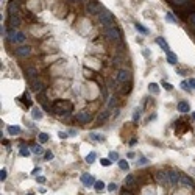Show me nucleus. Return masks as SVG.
Segmentation results:
<instances>
[{
	"instance_id": "58836bf2",
	"label": "nucleus",
	"mask_w": 195,
	"mask_h": 195,
	"mask_svg": "<svg viewBox=\"0 0 195 195\" xmlns=\"http://www.w3.org/2000/svg\"><path fill=\"white\" fill-rule=\"evenodd\" d=\"M173 5H184V3H187L189 0H170Z\"/></svg>"
},
{
	"instance_id": "a878e982",
	"label": "nucleus",
	"mask_w": 195,
	"mask_h": 195,
	"mask_svg": "<svg viewBox=\"0 0 195 195\" xmlns=\"http://www.w3.org/2000/svg\"><path fill=\"white\" fill-rule=\"evenodd\" d=\"M31 150H33L34 155H42V153H44V148L41 147V145H33Z\"/></svg>"
},
{
	"instance_id": "f8f14e48",
	"label": "nucleus",
	"mask_w": 195,
	"mask_h": 195,
	"mask_svg": "<svg viewBox=\"0 0 195 195\" xmlns=\"http://www.w3.org/2000/svg\"><path fill=\"white\" fill-rule=\"evenodd\" d=\"M169 177H170V183H172V186L179 184V173H177L175 170H172V172H169Z\"/></svg>"
},
{
	"instance_id": "4468645a",
	"label": "nucleus",
	"mask_w": 195,
	"mask_h": 195,
	"mask_svg": "<svg viewBox=\"0 0 195 195\" xmlns=\"http://www.w3.org/2000/svg\"><path fill=\"white\" fill-rule=\"evenodd\" d=\"M177 108H178L179 112H189V111H190V106H189V103H187V102H179Z\"/></svg>"
},
{
	"instance_id": "09e8293b",
	"label": "nucleus",
	"mask_w": 195,
	"mask_h": 195,
	"mask_svg": "<svg viewBox=\"0 0 195 195\" xmlns=\"http://www.w3.org/2000/svg\"><path fill=\"white\" fill-rule=\"evenodd\" d=\"M189 173H190V175H194V177H195V167H190V169H189Z\"/></svg>"
},
{
	"instance_id": "c9c22d12",
	"label": "nucleus",
	"mask_w": 195,
	"mask_h": 195,
	"mask_svg": "<svg viewBox=\"0 0 195 195\" xmlns=\"http://www.w3.org/2000/svg\"><path fill=\"white\" fill-rule=\"evenodd\" d=\"M166 20H169V22H172V24H177V20H175V17L172 16L170 13H167L166 14Z\"/></svg>"
},
{
	"instance_id": "9d476101",
	"label": "nucleus",
	"mask_w": 195,
	"mask_h": 195,
	"mask_svg": "<svg viewBox=\"0 0 195 195\" xmlns=\"http://www.w3.org/2000/svg\"><path fill=\"white\" fill-rule=\"evenodd\" d=\"M76 120L81 122V123H87V122L91 120V114L87 112V111H81V112L76 114Z\"/></svg>"
},
{
	"instance_id": "bb28decb",
	"label": "nucleus",
	"mask_w": 195,
	"mask_h": 195,
	"mask_svg": "<svg viewBox=\"0 0 195 195\" xmlns=\"http://www.w3.org/2000/svg\"><path fill=\"white\" fill-rule=\"evenodd\" d=\"M8 133H10L11 136L19 134V133H20V128H19V127H8Z\"/></svg>"
},
{
	"instance_id": "cd10ccee",
	"label": "nucleus",
	"mask_w": 195,
	"mask_h": 195,
	"mask_svg": "<svg viewBox=\"0 0 195 195\" xmlns=\"http://www.w3.org/2000/svg\"><path fill=\"white\" fill-rule=\"evenodd\" d=\"M119 167L122 170H128V161H125V159H119Z\"/></svg>"
},
{
	"instance_id": "f3484780",
	"label": "nucleus",
	"mask_w": 195,
	"mask_h": 195,
	"mask_svg": "<svg viewBox=\"0 0 195 195\" xmlns=\"http://www.w3.org/2000/svg\"><path fill=\"white\" fill-rule=\"evenodd\" d=\"M156 42H158V45H159V47H161V48H162V50H164V52H169V50H170L169 44H167V42H166V41H164V39H162V38H156Z\"/></svg>"
},
{
	"instance_id": "7ed1b4c3",
	"label": "nucleus",
	"mask_w": 195,
	"mask_h": 195,
	"mask_svg": "<svg viewBox=\"0 0 195 195\" xmlns=\"http://www.w3.org/2000/svg\"><path fill=\"white\" fill-rule=\"evenodd\" d=\"M103 33H105V38L111 42H119L120 41V33L116 27H108V28L103 30Z\"/></svg>"
},
{
	"instance_id": "f704fd0d",
	"label": "nucleus",
	"mask_w": 195,
	"mask_h": 195,
	"mask_svg": "<svg viewBox=\"0 0 195 195\" xmlns=\"http://www.w3.org/2000/svg\"><path fill=\"white\" fill-rule=\"evenodd\" d=\"M6 177H8V172H6L5 169H2V170H0V179H2V181H5Z\"/></svg>"
},
{
	"instance_id": "b1692460",
	"label": "nucleus",
	"mask_w": 195,
	"mask_h": 195,
	"mask_svg": "<svg viewBox=\"0 0 195 195\" xmlns=\"http://www.w3.org/2000/svg\"><path fill=\"white\" fill-rule=\"evenodd\" d=\"M94 187H95V190H97V192H102L103 189H105V183L103 181H95V184H94Z\"/></svg>"
},
{
	"instance_id": "79ce46f5",
	"label": "nucleus",
	"mask_w": 195,
	"mask_h": 195,
	"mask_svg": "<svg viewBox=\"0 0 195 195\" xmlns=\"http://www.w3.org/2000/svg\"><path fill=\"white\" fill-rule=\"evenodd\" d=\"M189 22H190V24H192V25L195 27V13H192V14L189 16Z\"/></svg>"
},
{
	"instance_id": "ddd939ff",
	"label": "nucleus",
	"mask_w": 195,
	"mask_h": 195,
	"mask_svg": "<svg viewBox=\"0 0 195 195\" xmlns=\"http://www.w3.org/2000/svg\"><path fill=\"white\" fill-rule=\"evenodd\" d=\"M25 74H27V76H30V78H36L38 76V69L33 67V66H28V67H25Z\"/></svg>"
},
{
	"instance_id": "0eeeda50",
	"label": "nucleus",
	"mask_w": 195,
	"mask_h": 195,
	"mask_svg": "<svg viewBox=\"0 0 195 195\" xmlns=\"http://www.w3.org/2000/svg\"><path fill=\"white\" fill-rule=\"evenodd\" d=\"M130 72L128 70H125V69H120L119 72H117V75H116V78H117V81L119 83H127L128 80H130Z\"/></svg>"
},
{
	"instance_id": "f257e3e1",
	"label": "nucleus",
	"mask_w": 195,
	"mask_h": 195,
	"mask_svg": "<svg viewBox=\"0 0 195 195\" xmlns=\"http://www.w3.org/2000/svg\"><path fill=\"white\" fill-rule=\"evenodd\" d=\"M72 109V105L70 102L67 100H58L53 103V111H55V114H63V112H70Z\"/></svg>"
},
{
	"instance_id": "4c0bfd02",
	"label": "nucleus",
	"mask_w": 195,
	"mask_h": 195,
	"mask_svg": "<svg viewBox=\"0 0 195 195\" xmlns=\"http://www.w3.org/2000/svg\"><path fill=\"white\" fill-rule=\"evenodd\" d=\"M106 117H108V111H102V112H100V116H98V120H105L106 119Z\"/></svg>"
},
{
	"instance_id": "a19ab883",
	"label": "nucleus",
	"mask_w": 195,
	"mask_h": 195,
	"mask_svg": "<svg viewBox=\"0 0 195 195\" xmlns=\"http://www.w3.org/2000/svg\"><path fill=\"white\" fill-rule=\"evenodd\" d=\"M162 86L166 87V91H172V89H173V86H172L170 83H166V81H162Z\"/></svg>"
},
{
	"instance_id": "de8ad7c7",
	"label": "nucleus",
	"mask_w": 195,
	"mask_h": 195,
	"mask_svg": "<svg viewBox=\"0 0 195 195\" xmlns=\"http://www.w3.org/2000/svg\"><path fill=\"white\" fill-rule=\"evenodd\" d=\"M58 136L61 137V139H66V137H67V134H66V133H63V131H59V133H58Z\"/></svg>"
},
{
	"instance_id": "f03ea898",
	"label": "nucleus",
	"mask_w": 195,
	"mask_h": 195,
	"mask_svg": "<svg viewBox=\"0 0 195 195\" xmlns=\"http://www.w3.org/2000/svg\"><path fill=\"white\" fill-rule=\"evenodd\" d=\"M98 20H100V24L105 27V28L114 25V17L111 16V13L106 10H100V13H98Z\"/></svg>"
},
{
	"instance_id": "37998d69",
	"label": "nucleus",
	"mask_w": 195,
	"mask_h": 195,
	"mask_svg": "<svg viewBox=\"0 0 195 195\" xmlns=\"http://www.w3.org/2000/svg\"><path fill=\"white\" fill-rule=\"evenodd\" d=\"M44 158H45V159H47V161H48V159H52V158H53V153H52V151H47V153H45V155H44Z\"/></svg>"
},
{
	"instance_id": "393cba45",
	"label": "nucleus",
	"mask_w": 195,
	"mask_h": 195,
	"mask_svg": "<svg viewBox=\"0 0 195 195\" xmlns=\"http://www.w3.org/2000/svg\"><path fill=\"white\" fill-rule=\"evenodd\" d=\"M95 158H97V155H95V153L92 151V153H89V155H87L85 159H86V162H87V164H92V162L95 161Z\"/></svg>"
},
{
	"instance_id": "c85d7f7f",
	"label": "nucleus",
	"mask_w": 195,
	"mask_h": 195,
	"mask_svg": "<svg viewBox=\"0 0 195 195\" xmlns=\"http://www.w3.org/2000/svg\"><path fill=\"white\" fill-rule=\"evenodd\" d=\"M134 27H136V30H137V31H139V33H142V34H148V30L145 28V27H142L140 24H136Z\"/></svg>"
},
{
	"instance_id": "1a4fd4ad",
	"label": "nucleus",
	"mask_w": 195,
	"mask_h": 195,
	"mask_svg": "<svg viewBox=\"0 0 195 195\" xmlns=\"http://www.w3.org/2000/svg\"><path fill=\"white\" fill-rule=\"evenodd\" d=\"M81 183H83L85 186L91 187V186L95 184V178L92 177V175H89V173H83V175H81Z\"/></svg>"
},
{
	"instance_id": "7c9ffc66",
	"label": "nucleus",
	"mask_w": 195,
	"mask_h": 195,
	"mask_svg": "<svg viewBox=\"0 0 195 195\" xmlns=\"http://www.w3.org/2000/svg\"><path fill=\"white\" fill-rule=\"evenodd\" d=\"M109 159H111V161H119V153L111 151V153H109Z\"/></svg>"
},
{
	"instance_id": "2f4dec72",
	"label": "nucleus",
	"mask_w": 195,
	"mask_h": 195,
	"mask_svg": "<svg viewBox=\"0 0 195 195\" xmlns=\"http://www.w3.org/2000/svg\"><path fill=\"white\" fill-rule=\"evenodd\" d=\"M100 164H102L103 167H109L111 166V159L109 158H103L102 161H100Z\"/></svg>"
},
{
	"instance_id": "a18cd8bd",
	"label": "nucleus",
	"mask_w": 195,
	"mask_h": 195,
	"mask_svg": "<svg viewBox=\"0 0 195 195\" xmlns=\"http://www.w3.org/2000/svg\"><path fill=\"white\" fill-rule=\"evenodd\" d=\"M133 119H134V122H137V119H139V109L134 111V116H133Z\"/></svg>"
},
{
	"instance_id": "8fccbe9b",
	"label": "nucleus",
	"mask_w": 195,
	"mask_h": 195,
	"mask_svg": "<svg viewBox=\"0 0 195 195\" xmlns=\"http://www.w3.org/2000/svg\"><path fill=\"white\" fill-rule=\"evenodd\" d=\"M120 195H133L131 192H128V190H123V192H122Z\"/></svg>"
},
{
	"instance_id": "20e7f679",
	"label": "nucleus",
	"mask_w": 195,
	"mask_h": 195,
	"mask_svg": "<svg viewBox=\"0 0 195 195\" xmlns=\"http://www.w3.org/2000/svg\"><path fill=\"white\" fill-rule=\"evenodd\" d=\"M155 178H156V181L162 183V184H166V186H172V183H170V177H169V172H156Z\"/></svg>"
},
{
	"instance_id": "e433bc0d",
	"label": "nucleus",
	"mask_w": 195,
	"mask_h": 195,
	"mask_svg": "<svg viewBox=\"0 0 195 195\" xmlns=\"http://www.w3.org/2000/svg\"><path fill=\"white\" fill-rule=\"evenodd\" d=\"M147 164H148V159L147 158H139V162H137V166H147Z\"/></svg>"
},
{
	"instance_id": "72a5a7b5",
	"label": "nucleus",
	"mask_w": 195,
	"mask_h": 195,
	"mask_svg": "<svg viewBox=\"0 0 195 195\" xmlns=\"http://www.w3.org/2000/svg\"><path fill=\"white\" fill-rule=\"evenodd\" d=\"M16 33H17V31H14V30H10L8 38H10V41H11V42H14V39H16Z\"/></svg>"
},
{
	"instance_id": "412c9836",
	"label": "nucleus",
	"mask_w": 195,
	"mask_h": 195,
	"mask_svg": "<svg viewBox=\"0 0 195 195\" xmlns=\"http://www.w3.org/2000/svg\"><path fill=\"white\" fill-rule=\"evenodd\" d=\"M91 137H92L94 140H97V142H103V140H105V136L98 134V133H91Z\"/></svg>"
},
{
	"instance_id": "ea45409f",
	"label": "nucleus",
	"mask_w": 195,
	"mask_h": 195,
	"mask_svg": "<svg viewBox=\"0 0 195 195\" xmlns=\"http://www.w3.org/2000/svg\"><path fill=\"white\" fill-rule=\"evenodd\" d=\"M116 189H117V184H116V183H111V184L108 186V190H109V192H114Z\"/></svg>"
},
{
	"instance_id": "2eb2a0df",
	"label": "nucleus",
	"mask_w": 195,
	"mask_h": 195,
	"mask_svg": "<svg viewBox=\"0 0 195 195\" xmlns=\"http://www.w3.org/2000/svg\"><path fill=\"white\" fill-rule=\"evenodd\" d=\"M166 55H167V61H169L172 66H175V64L178 63V58H177V55H175V53H172L169 50V52H166Z\"/></svg>"
},
{
	"instance_id": "c756f323",
	"label": "nucleus",
	"mask_w": 195,
	"mask_h": 195,
	"mask_svg": "<svg viewBox=\"0 0 195 195\" xmlns=\"http://www.w3.org/2000/svg\"><path fill=\"white\" fill-rule=\"evenodd\" d=\"M179 86H181L186 92H190V89H192V87L189 86V81H181V85H179Z\"/></svg>"
},
{
	"instance_id": "6ab92c4d",
	"label": "nucleus",
	"mask_w": 195,
	"mask_h": 195,
	"mask_svg": "<svg viewBox=\"0 0 195 195\" xmlns=\"http://www.w3.org/2000/svg\"><path fill=\"white\" fill-rule=\"evenodd\" d=\"M148 91H150L151 94H155V95L159 94V87H158L156 83H150V85H148Z\"/></svg>"
},
{
	"instance_id": "423d86ee",
	"label": "nucleus",
	"mask_w": 195,
	"mask_h": 195,
	"mask_svg": "<svg viewBox=\"0 0 195 195\" xmlns=\"http://www.w3.org/2000/svg\"><path fill=\"white\" fill-rule=\"evenodd\" d=\"M30 87H31V91H34V92H39V91H42V81H41L39 78H30Z\"/></svg>"
},
{
	"instance_id": "603ef678",
	"label": "nucleus",
	"mask_w": 195,
	"mask_h": 195,
	"mask_svg": "<svg viewBox=\"0 0 195 195\" xmlns=\"http://www.w3.org/2000/svg\"><path fill=\"white\" fill-rule=\"evenodd\" d=\"M27 195H33V194H27Z\"/></svg>"
},
{
	"instance_id": "473e14b6",
	"label": "nucleus",
	"mask_w": 195,
	"mask_h": 195,
	"mask_svg": "<svg viewBox=\"0 0 195 195\" xmlns=\"http://www.w3.org/2000/svg\"><path fill=\"white\" fill-rule=\"evenodd\" d=\"M30 155H31V153H30L28 148H27V147H22V150H20V156H25V158H27V156H30Z\"/></svg>"
},
{
	"instance_id": "c03bdc74",
	"label": "nucleus",
	"mask_w": 195,
	"mask_h": 195,
	"mask_svg": "<svg viewBox=\"0 0 195 195\" xmlns=\"http://www.w3.org/2000/svg\"><path fill=\"white\" fill-rule=\"evenodd\" d=\"M189 86L192 87V89H195V78H190L189 80Z\"/></svg>"
},
{
	"instance_id": "a211bd4d",
	"label": "nucleus",
	"mask_w": 195,
	"mask_h": 195,
	"mask_svg": "<svg viewBox=\"0 0 195 195\" xmlns=\"http://www.w3.org/2000/svg\"><path fill=\"white\" fill-rule=\"evenodd\" d=\"M31 116H33V119L39 120V119H42V111L38 109V108H33L31 109Z\"/></svg>"
},
{
	"instance_id": "49530a36",
	"label": "nucleus",
	"mask_w": 195,
	"mask_h": 195,
	"mask_svg": "<svg viewBox=\"0 0 195 195\" xmlns=\"http://www.w3.org/2000/svg\"><path fill=\"white\" fill-rule=\"evenodd\" d=\"M36 181L38 183H45V178L44 177H36Z\"/></svg>"
},
{
	"instance_id": "aec40b11",
	"label": "nucleus",
	"mask_w": 195,
	"mask_h": 195,
	"mask_svg": "<svg viewBox=\"0 0 195 195\" xmlns=\"http://www.w3.org/2000/svg\"><path fill=\"white\" fill-rule=\"evenodd\" d=\"M25 39H27V38H25V34L24 33H22V31H17L16 33V39H14V42H25Z\"/></svg>"
},
{
	"instance_id": "dca6fc26",
	"label": "nucleus",
	"mask_w": 195,
	"mask_h": 195,
	"mask_svg": "<svg viewBox=\"0 0 195 195\" xmlns=\"http://www.w3.org/2000/svg\"><path fill=\"white\" fill-rule=\"evenodd\" d=\"M19 24H20L19 16H17V14H11V16H10V25L13 27V28H16V27H19Z\"/></svg>"
},
{
	"instance_id": "4be33fe9",
	"label": "nucleus",
	"mask_w": 195,
	"mask_h": 195,
	"mask_svg": "<svg viewBox=\"0 0 195 195\" xmlns=\"http://www.w3.org/2000/svg\"><path fill=\"white\" fill-rule=\"evenodd\" d=\"M134 183H136V179L133 175H127V178H125V184L127 186H134Z\"/></svg>"
},
{
	"instance_id": "39448f33",
	"label": "nucleus",
	"mask_w": 195,
	"mask_h": 195,
	"mask_svg": "<svg viewBox=\"0 0 195 195\" xmlns=\"http://www.w3.org/2000/svg\"><path fill=\"white\" fill-rule=\"evenodd\" d=\"M14 53H16V56H19V58H28L31 50H30V47H27V45H22V47H17L16 50H14Z\"/></svg>"
},
{
	"instance_id": "5701e85b",
	"label": "nucleus",
	"mask_w": 195,
	"mask_h": 195,
	"mask_svg": "<svg viewBox=\"0 0 195 195\" xmlns=\"http://www.w3.org/2000/svg\"><path fill=\"white\" fill-rule=\"evenodd\" d=\"M38 140H39V144H44L48 140V134L47 133H39V136H38Z\"/></svg>"
},
{
	"instance_id": "864d4df0",
	"label": "nucleus",
	"mask_w": 195,
	"mask_h": 195,
	"mask_svg": "<svg viewBox=\"0 0 195 195\" xmlns=\"http://www.w3.org/2000/svg\"><path fill=\"white\" fill-rule=\"evenodd\" d=\"M70 2H75V0H70Z\"/></svg>"
},
{
	"instance_id": "9b49d317",
	"label": "nucleus",
	"mask_w": 195,
	"mask_h": 195,
	"mask_svg": "<svg viewBox=\"0 0 195 195\" xmlns=\"http://www.w3.org/2000/svg\"><path fill=\"white\" fill-rule=\"evenodd\" d=\"M179 184L184 186V187H189V189H192V187H194L192 179H190L189 177H186V175H179Z\"/></svg>"
},
{
	"instance_id": "3c124183",
	"label": "nucleus",
	"mask_w": 195,
	"mask_h": 195,
	"mask_svg": "<svg viewBox=\"0 0 195 195\" xmlns=\"http://www.w3.org/2000/svg\"><path fill=\"white\" fill-rule=\"evenodd\" d=\"M192 117H194V120H195V112H192Z\"/></svg>"
},
{
	"instance_id": "6e6552de",
	"label": "nucleus",
	"mask_w": 195,
	"mask_h": 195,
	"mask_svg": "<svg viewBox=\"0 0 195 195\" xmlns=\"http://www.w3.org/2000/svg\"><path fill=\"white\" fill-rule=\"evenodd\" d=\"M100 5L98 3H95V2H91V3H87V6H86V13L87 14H98L100 13Z\"/></svg>"
}]
</instances>
